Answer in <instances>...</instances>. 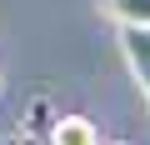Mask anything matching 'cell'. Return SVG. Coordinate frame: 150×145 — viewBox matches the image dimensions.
I'll list each match as a JSON object with an SVG mask.
<instances>
[{"instance_id": "4", "label": "cell", "mask_w": 150, "mask_h": 145, "mask_svg": "<svg viewBox=\"0 0 150 145\" xmlns=\"http://www.w3.org/2000/svg\"><path fill=\"white\" fill-rule=\"evenodd\" d=\"M110 145H130V140H110Z\"/></svg>"}, {"instance_id": "2", "label": "cell", "mask_w": 150, "mask_h": 145, "mask_svg": "<svg viewBox=\"0 0 150 145\" xmlns=\"http://www.w3.org/2000/svg\"><path fill=\"white\" fill-rule=\"evenodd\" d=\"M50 145H100L90 115H55L50 120Z\"/></svg>"}, {"instance_id": "3", "label": "cell", "mask_w": 150, "mask_h": 145, "mask_svg": "<svg viewBox=\"0 0 150 145\" xmlns=\"http://www.w3.org/2000/svg\"><path fill=\"white\" fill-rule=\"evenodd\" d=\"M115 25H150V0H105Z\"/></svg>"}, {"instance_id": "1", "label": "cell", "mask_w": 150, "mask_h": 145, "mask_svg": "<svg viewBox=\"0 0 150 145\" xmlns=\"http://www.w3.org/2000/svg\"><path fill=\"white\" fill-rule=\"evenodd\" d=\"M120 50H125V65L150 105V25H120Z\"/></svg>"}]
</instances>
